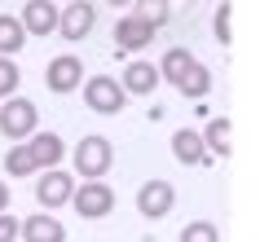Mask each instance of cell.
Wrapping results in <instances>:
<instances>
[{
	"label": "cell",
	"instance_id": "obj_1",
	"mask_svg": "<svg viewBox=\"0 0 260 242\" xmlns=\"http://www.w3.org/2000/svg\"><path fill=\"white\" fill-rule=\"evenodd\" d=\"M71 163H75V172L84 181H102L110 172V163H115V146H110L106 136H80V146L71 150Z\"/></svg>",
	"mask_w": 260,
	"mask_h": 242
},
{
	"label": "cell",
	"instance_id": "obj_2",
	"mask_svg": "<svg viewBox=\"0 0 260 242\" xmlns=\"http://www.w3.org/2000/svg\"><path fill=\"white\" fill-rule=\"evenodd\" d=\"M36 123H40V110L36 101L27 97H9V101H0V132L9 136V141H22V136H36Z\"/></svg>",
	"mask_w": 260,
	"mask_h": 242
},
{
	"label": "cell",
	"instance_id": "obj_3",
	"mask_svg": "<svg viewBox=\"0 0 260 242\" xmlns=\"http://www.w3.org/2000/svg\"><path fill=\"white\" fill-rule=\"evenodd\" d=\"M71 207H75V216H84V220H102V216H110V207H115V189H110L106 181H84V185L75 189Z\"/></svg>",
	"mask_w": 260,
	"mask_h": 242
},
{
	"label": "cell",
	"instance_id": "obj_4",
	"mask_svg": "<svg viewBox=\"0 0 260 242\" xmlns=\"http://www.w3.org/2000/svg\"><path fill=\"white\" fill-rule=\"evenodd\" d=\"M123 84L115 80V75H93V80L84 84V101H88V110H97V115H119L123 110Z\"/></svg>",
	"mask_w": 260,
	"mask_h": 242
},
{
	"label": "cell",
	"instance_id": "obj_5",
	"mask_svg": "<svg viewBox=\"0 0 260 242\" xmlns=\"http://www.w3.org/2000/svg\"><path fill=\"white\" fill-rule=\"evenodd\" d=\"M97 27V9H93V0H71L67 9H62V22H57V36L71 44H80L88 40Z\"/></svg>",
	"mask_w": 260,
	"mask_h": 242
},
{
	"label": "cell",
	"instance_id": "obj_6",
	"mask_svg": "<svg viewBox=\"0 0 260 242\" xmlns=\"http://www.w3.org/2000/svg\"><path fill=\"white\" fill-rule=\"evenodd\" d=\"M44 84H49V93H57V97H67V93H75L84 84V62L75 53H62V57H53L49 66H44Z\"/></svg>",
	"mask_w": 260,
	"mask_h": 242
},
{
	"label": "cell",
	"instance_id": "obj_7",
	"mask_svg": "<svg viewBox=\"0 0 260 242\" xmlns=\"http://www.w3.org/2000/svg\"><path fill=\"white\" fill-rule=\"evenodd\" d=\"M172 202H177L172 181H146V185L137 189V212L146 216V220H164V216L172 212Z\"/></svg>",
	"mask_w": 260,
	"mask_h": 242
},
{
	"label": "cell",
	"instance_id": "obj_8",
	"mask_svg": "<svg viewBox=\"0 0 260 242\" xmlns=\"http://www.w3.org/2000/svg\"><path fill=\"white\" fill-rule=\"evenodd\" d=\"M75 198V181H71V172H40V181H36V202L40 207H67V202Z\"/></svg>",
	"mask_w": 260,
	"mask_h": 242
},
{
	"label": "cell",
	"instance_id": "obj_9",
	"mask_svg": "<svg viewBox=\"0 0 260 242\" xmlns=\"http://www.w3.org/2000/svg\"><path fill=\"white\" fill-rule=\"evenodd\" d=\"M154 36H159V31H154L150 22H141L137 14H123L119 22H115V49H119V53H141L146 44H154Z\"/></svg>",
	"mask_w": 260,
	"mask_h": 242
},
{
	"label": "cell",
	"instance_id": "obj_10",
	"mask_svg": "<svg viewBox=\"0 0 260 242\" xmlns=\"http://www.w3.org/2000/svg\"><path fill=\"white\" fill-rule=\"evenodd\" d=\"M172 154H177V163H185V167H207V163H212L203 132H194V128H177V132H172Z\"/></svg>",
	"mask_w": 260,
	"mask_h": 242
},
{
	"label": "cell",
	"instance_id": "obj_11",
	"mask_svg": "<svg viewBox=\"0 0 260 242\" xmlns=\"http://www.w3.org/2000/svg\"><path fill=\"white\" fill-rule=\"evenodd\" d=\"M57 22H62V9H57L53 0H27V9H22L27 36H53Z\"/></svg>",
	"mask_w": 260,
	"mask_h": 242
},
{
	"label": "cell",
	"instance_id": "obj_12",
	"mask_svg": "<svg viewBox=\"0 0 260 242\" xmlns=\"http://www.w3.org/2000/svg\"><path fill=\"white\" fill-rule=\"evenodd\" d=\"M119 84H123V93H133V97H150L154 88L164 84V75H159L154 62H128L123 75H119Z\"/></svg>",
	"mask_w": 260,
	"mask_h": 242
},
{
	"label": "cell",
	"instance_id": "obj_13",
	"mask_svg": "<svg viewBox=\"0 0 260 242\" xmlns=\"http://www.w3.org/2000/svg\"><path fill=\"white\" fill-rule=\"evenodd\" d=\"M22 242H67V225L53 212H36L22 220Z\"/></svg>",
	"mask_w": 260,
	"mask_h": 242
},
{
	"label": "cell",
	"instance_id": "obj_14",
	"mask_svg": "<svg viewBox=\"0 0 260 242\" xmlns=\"http://www.w3.org/2000/svg\"><path fill=\"white\" fill-rule=\"evenodd\" d=\"M27 146H31V154H36V163H40V172H53L57 163L67 159V141L57 132H36Z\"/></svg>",
	"mask_w": 260,
	"mask_h": 242
},
{
	"label": "cell",
	"instance_id": "obj_15",
	"mask_svg": "<svg viewBox=\"0 0 260 242\" xmlns=\"http://www.w3.org/2000/svg\"><path fill=\"white\" fill-rule=\"evenodd\" d=\"M194 66H199V57H194L190 49H181V44H177V49H168V53H164V62H159V75H164V80L177 88V84L185 80Z\"/></svg>",
	"mask_w": 260,
	"mask_h": 242
},
{
	"label": "cell",
	"instance_id": "obj_16",
	"mask_svg": "<svg viewBox=\"0 0 260 242\" xmlns=\"http://www.w3.org/2000/svg\"><path fill=\"white\" fill-rule=\"evenodd\" d=\"M22 44H27V27H22V18L0 14V57H14Z\"/></svg>",
	"mask_w": 260,
	"mask_h": 242
},
{
	"label": "cell",
	"instance_id": "obj_17",
	"mask_svg": "<svg viewBox=\"0 0 260 242\" xmlns=\"http://www.w3.org/2000/svg\"><path fill=\"white\" fill-rule=\"evenodd\" d=\"M177 93H181V97H190V101H203V97L212 93V71H207L203 62H199V66H194L190 75H185V80L177 84Z\"/></svg>",
	"mask_w": 260,
	"mask_h": 242
},
{
	"label": "cell",
	"instance_id": "obj_18",
	"mask_svg": "<svg viewBox=\"0 0 260 242\" xmlns=\"http://www.w3.org/2000/svg\"><path fill=\"white\" fill-rule=\"evenodd\" d=\"M203 141L212 159H230V119H212L203 128Z\"/></svg>",
	"mask_w": 260,
	"mask_h": 242
},
{
	"label": "cell",
	"instance_id": "obj_19",
	"mask_svg": "<svg viewBox=\"0 0 260 242\" xmlns=\"http://www.w3.org/2000/svg\"><path fill=\"white\" fill-rule=\"evenodd\" d=\"M5 172H14V176H31V172H40V163H36L31 146H9V150H5Z\"/></svg>",
	"mask_w": 260,
	"mask_h": 242
},
{
	"label": "cell",
	"instance_id": "obj_20",
	"mask_svg": "<svg viewBox=\"0 0 260 242\" xmlns=\"http://www.w3.org/2000/svg\"><path fill=\"white\" fill-rule=\"evenodd\" d=\"M133 14L141 18V22H150L154 31L164 27L168 18H172V5H168V0H137V5H133Z\"/></svg>",
	"mask_w": 260,
	"mask_h": 242
},
{
	"label": "cell",
	"instance_id": "obj_21",
	"mask_svg": "<svg viewBox=\"0 0 260 242\" xmlns=\"http://www.w3.org/2000/svg\"><path fill=\"white\" fill-rule=\"evenodd\" d=\"M181 242H220V229L212 220H190L181 229Z\"/></svg>",
	"mask_w": 260,
	"mask_h": 242
},
{
	"label": "cell",
	"instance_id": "obj_22",
	"mask_svg": "<svg viewBox=\"0 0 260 242\" xmlns=\"http://www.w3.org/2000/svg\"><path fill=\"white\" fill-rule=\"evenodd\" d=\"M18 84H22V71L14 66V57H0V97L9 101L18 93Z\"/></svg>",
	"mask_w": 260,
	"mask_h": 242
},
{
	"label": "cell",
	"instance_id": "obj_23",
	"mask_svg": "<svg viewBox=\"0 0 260 242\" xmlns=\"http://www.w3.org/2000/svg\"><path fill=\"white\" fill-rule=\"evenodd\" d=\"M212 36H216V44L230 49V40H234V31H230V0L216 5V14H212Z\"/></svg>",
	"mask_w": 260,
	"mask_h": 242
},
{
	"label": "cell",
	"instance_id": "obj_24",
	"mask_svg": "<svg viewBox=\"0 0 260 242\" xmlns=\"http://www.w3.org/2000/svg\"><path fill=\"white\" fill-rule=\"evenodd\" d=\"M22 238V220H14V216H0V242H14Z\"/></svg>",
	"mask_w": 260,
	"mask_h": 242
},
{
	"label": "cell",
	"instance_id": "obj_25",
	"mask_svg": "<svg viewBox=\"0 0 260 242\" xmlns=\"http://www.w3.org/2000/svg\"><path fill=\"white\" fill-rule=\"evenodd\" d=\"M0 216H9V185L0 181Z\"/></svg>",
	"mask_w": 260,
	"mask_h": 242
},
{
	"label": "cell",
	"instance_id": "obj_26",
	"mask_svg": "<svg viewBox=\"0 0 260 242\" xmlns=\"http://www.w3.org/2000/svg\"><path fill=\"white\" fill-rule=\"evenodd\" d=\"M106 5H115V9H133L137 0H106Z\"/></svg>",
	"mask_w": 260,
	"mask_h": 242
}]
</instances>
